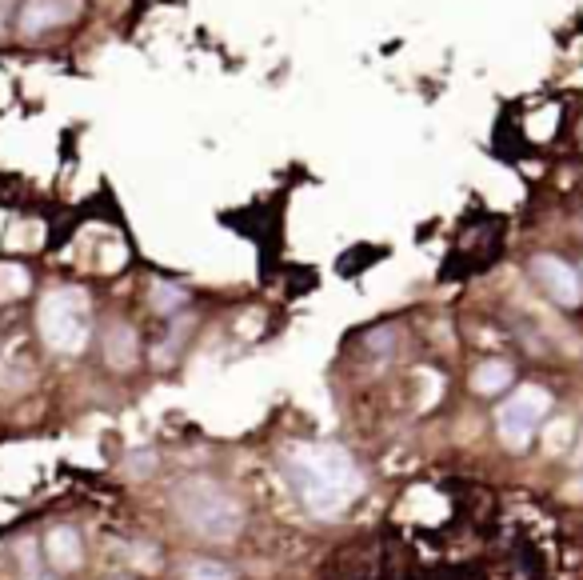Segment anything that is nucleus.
I'll list each match as a JSON object with an SVG mask.
<instances>
[{
  "mask_svg": "<svg viewBox=\"0 0 583 580\" xmlns=\"http://www.w3.org/2000/svg\"><path fill=\"white\" fill-rule=\"evenodd\" d=\"M152 305L160 312H176L184 305V289H176V284H152Z\"/></svg>",
  "mask_w": 583,
  "mask_h": 580,
  "instance_id": "nucleus-12",
  "label": "nucleus"
},
{
  "mask_svg": "<svg viewBox=\"0 0 583 580\" xmlns=\"http://www.w3.org/2000/svg\"><path fill=\"white\" fill-rule=\"evenodd\" d=\"M543 440H548V453H563V448H568V440H571V420L560 417L548 432H543Z\"/></svg>",
  "mask_w": 583,
  "mask_h": 580,
  "instance_id": "nucleus-13",
  "label": "nucleus"
},
{
  "mask_svg": "<svg viewBox=\"0 0 583 580\" xmlns=\"http://www.w3.org/2000/svg\"><path fill=\"white\" fill-rule=\"evenodd\" d=\"M44 552H49V560L57 568H77L80 557H85V548H80V537L72 529H52L49 540H44Z\"/></svg>",
  "mask_w": 583,
  "mask_h": 580,
  "instance_id": "nucleus-7",
  "label": "nucleus"
},
{
  "mask_svg": "<svg viewBox=\"0 0 583 580\" xmlns=\"http://www.w3.org/2000/svg\"><path fill=\"white\" fill-rule=\"evenodd\" d=\"M288 473H292L300 501L316 517H336V512H344L364 493L360 465L336 445H292Z\"/></svg>",
  "mask_w": 583,
  "mask_h": 580,
  "instance_id": "nucleus-1",
  "label": "nucleus"
},
{
  "mask_svg": "<svg viewBox=\"0 0 583 580\" xmlns=\"http://www.w3.org/2000/svg\"><path fill=\"white\" fill-rule=\"evenodd\" d=\"M532 272H535V281L543 284V292H548L555 305L571 308V305H579V300H583L579 272L571 269L568 261H560V256H551V253L535 256V261H532Z\"/></svg>",
  "mask_w": 583,
  "mask_h": 580,
  "instance_id": "nucleus-5",
  "label": "nucleus"
},
{
  "mask_svg": "<svg viewBox=\"0 0 583 580\" xmlns=\"http://www.w3.org/2000/svg\"><path fill=\"white\" fill-rule=\"evenodd\" d=\"M124 468L128 473H148V468H156V456H128Z\"/></svg>",
  "mask_w": 583,
  "mask_h": 580,
  "instance_id": "nucleus-14",
  "label": "nucleus"
},
{
  "mask_svg": "<svg viewBox=\"0 0 583 580\" xmlns=\"http://www.w3.org/2000/svg\"><path fill=\"white\" fill-rule=\"evenodd\" d=\"M176 509L180 517L208 540H236L244 529V509L236 496H228L216 481L208 476H188L184 484H176Z\"/></svg>",
  "mask_w": 583,
  "mask_h": 580,
  "instance_id": "nucleus-2",
  "label": "nucleus"
},
{
  "mask_svg": "<svg viewBox=\"0 0 583 580\" xmlns=\"http://www.w3.org/2000/svg\"><path fill=\"white\" fill-rule=\"evenodd\" d=\"M80 13V0H29L21 8V29L24 32H44L60 21H72Z\"/></svg>",
  "mask_w": 583,
  "mask_h": 580,
  "instance_id": "nucleus-6",
  "label": "nucleus"
},
{
  "mask_svg": "<svg viewBox=\"0 0 583 580\" xmlns=\"http://www.w3.org/2000/svg\"><path fill=\"white\" fill-rule=\"evenodd\" d=\"M507 384H512V364H504V361H487V364H479L476 373H471V389L484 392V397L504 392Z\"/></svg>",
  "mask_w": 583,
  "mask_h": 580,
  "instance_id": "nucleus-9",
  "label": "nucleus"
},
{
  "mask_svg": "<svg viewBox=\"0 0 583 580\" xmlns=\"http://www.w3.org/2000/svg\"><path fill=\"white\" fill-rule=\"evenodd\" d=\"M36 580H41V576H36Z\"/></svg>",
  "mask_w": 583,
  "mask_h": 580,
  "instance_id": "nucleus-15",
  "label": "nucleus"
},
{
  "mask_svg": "<svg viewBox=\"0 0 583 580\" xmlns=\"http://www.w3.org/2000/svg\"><path fill=\"white\" fill-rule=\"evenodd\" d=\"M41 336L57 353H80L88 345V297L80 289H57L41 300Z\"/></svg>",
  "mask_w": 583,
  "mask_h": 580,
  "instance_id": "nucleus-3",
  "label": "nucleus"
},
{
  "mask_svg": "<svg viewBox=\"0 0 583 580\" xmlns=\"http://www.w3.org/2000/svg\"><path fill=\"white\" fill-rule=\"evenodd\" d=\"M105 353H108V364L113 368H132L136 361V333L128 325H113L105 336Z\"/></svg>",
  "mask_w": 583,
  "mask_h": 580,
  "instance_id": "nucleus-8",
  "label": "nucleus"
},
{
  "mask_svg": "<svg viewBox=\"0 0 583 580\" xmlns=\"http://www.w3.org/2000/svg\"><path fill=\"white\" fill-rule=\"evenodd\" d=\"M184 580H232V568L220 560H192L184 565Z\"/></svg>",
  "mask_w": 583,
  "mask_h": 580,
  "instance_id": "nucleus-11",
  "label": "nucleus"
},
{
  "mask_svg": "<svg viewBox=\"0 0 583 580\" xmlns=\"http://www.w3.org/2000/svg\"><path fill=\"white\" fill-rule=\"evenodd\" d=\"M29 292V269L24 264H0V300H16Z\"/></svg>",
  "mask_w": 583,
  "mask_h": 580,
  "instance_id": "nucleus-10",
  "label": "nucleus"
},
{
  "mask_svg": "<svg viewBox=\"0 0 583 580\" xmlns=\"http://www.w3.org/2000/svg\"><path fill=\"white\" fill-rule=\"evenodd\" d=\"M551 412V397L548 389H540V384H524V389H515L512 397L499 404L496 412V432L499 440H504L507 448H527L535 437V428H540V420Z\"/></svg>",
  "mask_w": 583,
  "mask_h": 580,
  "instance_id": "nucleus-4",
  "label": "nucleus"
}]
</instances>
